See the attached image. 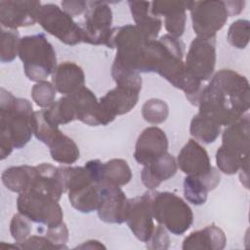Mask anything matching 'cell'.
<instances>
[{
	"label": "cell",
	"mask_w": 250,
	"mask_h": 250,
	"mask_svg": "<svg viewBox=\"0 0 250 250\" xmlns=\"http://www.w3.org/2000/svg\"><path fill=\"white\" fill-rule=\"evenodd\" d=\"M198 112L221 126H229L247 113L250 107L248 79L232 70L220 69L200 91Z\"/></svg>",
	"instance_id": "cell-1"
},
{
	"label": "cell",
	"mask_w": 250,
	"mask_h": 250,
	"mask_svg": "<svg viewBox=\"0 0 250 250\" xmlns=\"http://www.w3.org/2000/svg\"><path fill=\"white\" fill-rule=\"evenodd\" d=\"M185 44L180 38L164 34L148 41L140 64L139 72H156L175 88L184 91L192 105L197 106L202 82L191 77L186 70Z\"/></svg>",
	"instance_id": "cell-2"
},
{
	"label": "cell",
	"mask_w": 250,
	"mask_h": 250,
	"mask_svg": "<svg viewBox=\"0 0 250 250\" xmlns=\"http://www.w3.org/2000/svg\"><path fill=\"white\" fill-rule=\"evenodd\" d=\"M32 104L17 98L5 88L0 89V159L23 147L33 135Z\"/></svg>",
	"instance_id": "cell-3"
},
{
	"label": "cell",
	"mask_w": 250,
	"mask_h": 250,
	"mask_svg": "<svg viewBox=\"0 0 250 250\" xmlns=\"http://www.w3.org/2000/svg\"><path fill=\"white\" fill-rule=\"evenodd\" d=\"M25 76L33 82L45 80L57 67V55L53 45L44 33L26 35L21 38L19 45Z\"/></svg>",
	"instance_id": "cell-4"
},
{
	"label": "cell",
	"mask_w": 250,
	"mask_h": 250,
	"mask_svg": "<svg viewBox=\"0 0 250 250\" xmlns=\"http://www.w3.org/2000/svg\"><path fill=\"white\" fill-rule=\"evenodd\" d=\"M153 219L175 235L184 234L193 222L189 205L170 191L150 190Z\"/></svg>",
	"instance_id": "cell-5"
},
{
	"label": "cell",
	"mask_w": 250,
	"mask_h": 250,
	"mask_svg": "<svg viewBox=\"0 0 250 250\" xmlns=\"http://www.w3.org/2000/svg\"><path fill=\"white\" fill-rule=\"evenodd\" d=\"M147 42L136 25L125 24L111 29L106 47L116 49L113 62L139 72Z\"/></svg>",
	"instance_id": "cell-6"
},
{
	"label": "cell",
	"mask_w": 250,
	"mask_h": 250,
	"mask_svg": "<svg viewBox=\"0 0 250 250\" xmlns=\"http://www.w3.org/2000/svg\"><path fill=\"white\" fill-rule=\"evenodd\" d=\"M19 213L30 222L53 228L63 222V213L59 201L52 195L38 189H27L17 198Z\"/></svg>",
	"instance_id": "cell-7"
},
{
	"label": "cell",
	"mask_w": 250,
	"mask_h": 250,
	"mask_svg": "<svg viewBox=\"0 0 250 250\" xmlns=\"http://www.w3.org/2000/svg\"><path fill=\"white\" fill-rule=\"evenodd\" d=\"M37 22L49 34L66 45L83 42V32L79 23L56 4H43L38 12Z\"/></svg>",
	"instance_id": "cell-8"
},
{
	"label": "cell",
	"mask_w": 250,
	"mask_h": 250,
	"mask_svg": "<svg viewBox=\"0 0 250 250\" xmlns=\"http://www.w3.org/2000/svg\"><path fill=\"white\" fill-rule=\"evenodd\" d=\"M189 12L192 28L201 38L216 37L229 17L226 1H192Z\"/></svg>",
	"instance_id": "cell-9"
},
{
	"label": "cell",
	"mask_w": 250,
	"mask_h": 250,
	"mask_svg": "<svg viewBox=\"0 0 250 250\" xmlns=\"http://www.w3.org/2000/svg\"><path fill=\"white\" fill-rule=\"evenodd\" d=\"M112 23V11L104 1H87L84 21L80 26L83 42L92 45H107Z\"/></svg>",
	"instance_id": "cell-10"
},
{
	"label": "cell",
	"mask_w": 250,
	"mask_h": 250,
	"mask_svg": "<svg viewBox=\"0 0 250 250\" xmlns=\"http://www.w3.org/2000/svg\"><path fill=\"white\" fill-rule=\"evenodd\" d=\"M216 37H195L188 48L185 59L187 72L194 79L208 81L214 74L216 65Z\"/></svg>",
	"instance_id": "cell-11"
},
{
	"label": "cell",
	"mask_w": 250,
	"mask_h": 250,
	"mask_svg": "<svg viewBox=\"0 0 250 250\" xmlns=\"http://www.w3.org/2000/svg\"><path fill=\"white\" fill-rule=\"evenodd\" d=\"M249 114L246 113L235 122L226 126L222 133V145L218 148L240 164L241 168L249 166Z\"/></svg>",
	"instance_id": "cell-12"
},
{
	"label": "cell",
	"mask_w": 250,
	"mask_h": 250,
	"mask_svg": "<svg viewBox=\"0 0 250 250\" xmlns=\"http://www.w3.org/2000/svg\"><path fill=\"white\" fill-rule=\"evenodd\" d=\"M126 223L137 239L145 243L150 239L155 229L151 211L150 190L143 195L128 199Z\"/></svg>",
	"instance_id": "cell-13"
},
{
	"label": "cell",
	"mask_w": 250,
	"mask_h": 250,
	"mask_svg": "<svg viewBox=\"0 0 250 250\" xmlns=\"http://www.w3.org/2000/svg\"><path fill=\"white\" fill-rule=\"evenodd\" d=\"M42 4L40 1H0V23L8 29L26 27L37 22L38 12Z\"/></svg>",
	"instance_id": "cell-14"
},
{
	"label": "cell",
	"mask_w": 250,
	"mask_h": 250,
	"mask_svg": "<svg viewBox=\"0 0 250 250\" xmlns=\"http://www.w3.org/2000/svg\"><path fill=\"white\" fill-rule=\"evenodd\" d=\"M99 192L100 198L97 213L100 220L108 224L126 222L128 198L120 187L101 183Z\"/></svg>",
	"instance_id": "cell-15"
},
{
	"label": "cell",
	"mask_w": 250,
	"mask_h": 250,
	"mask_svg": "<svg viewBox=\"0 0 250 250\" xmlns=\"http://www.w3.org/2000/svg\"><path fill=\"white\" fill-rule=\"evenodd\" d=\"M166 152H168V139L165 132L157 126H149L139 135L134 157L139 164L146 166Z\"/></svg>",
	"instance_id": "cell-16"
},
{
	"label": "cell",
	"mask_w": 250,
	"mask_h": 250,
	"mask_svg": "<svg viewBox=\"0 0 250 250\" xmlns=\"http://www.w3.org/2000/svg\"><path fill=\"white\" fill-rule=\"evenodd\" d=\"M69 96L74 105L76 120L89 126H105L112 122L103 111L96 95L86 86Z\"/></svg>",
	"instance_id": "cell-17"
},
{
	"label": "cell",
	"mask_w": 250,
	"mask_h": 250,
	"mask_svg": "<svg viewBox=\"0 0 250 250\" xmlns=\"http://www.w3.org/2000/svg\"><path fill=\"white\" fill-rule=\"evenodd\" d=\"M192 1H153L150 3V13L155 17L164 16L165 28L168 34L180 38L186 28L187 10Z\"/></svg>",
	"instance_id": "cell-18"
},
{
	"label": "cell",
	"mask_w": 250,
	"mask_h": 250,
	"mask_svg": "<svg viewBox=\"0 0 250 250\" xmlns=\"http://www.w3.org/2000/svg\"><path fill=\"white\" fill-rule=\"evenodd\" d=\"M176 160L181 171L189 176L204 177L213 169L207 150L194 139L187 142Z\"/></svg>",
	"instance_id": "cell-19"
},
{
	"label": "cell",
	"mask_w": 250,
	"mask_h": 250,
	"mask_svg": "<svg viewBox=\"0 0 250 250\" xmlns=\"http://www.w3.org/2000/svg\"><path fill=\"white\" fill-rule=\"evenodd\" d=\"M140 92L136 89L116 85L99 100L100 105L104 114L113 121L116 116L126 114L136 106Z\"/></svg>",
	"instance_id": "cell-20"
},
{
	"label": "cell",
	"mask_w": 250,
	"mask_h": 250,
	"mask_svg": "<svg viewBox=\"0 0 250 250\" xmlns=\"http://www.w3.org/2000/svg\"><path fill=\"white\" fill-rule=\"evenodd\" d=\"M52 83L57 92L67 96L85 86V74L81 66L73 62H63L57 65L52 74Z\"/></svg>",
	"instance_id": "cell-21"
},
{
	"label": "cell",
	"mask_w": 250,
	"mask_h": 250,
	"mask_svg": "<svg viewBox=\"0 0 250 250\" xmlns=\"http://www.w3.org/2000/svg\"><path fill=\"white\" fill-rule=\"evenodd\" d=\"M178 170L176 158L166 152L162 156L155 159L153 162L144 166L141 179L146 188L153 190L164 181L172 178Z\"/></svg>",
	"instance_id": "cell-22"
},
{
	"label": "cell",
	"mask_w": 250,
	"mask_h": 250,
	"mask_svg": "<svg viewBox=\"0 0 250 250\" xmlns=\"http://www.w3.org/2000/svg\"><path fill=\"white\" fill-rule=\"evenodd\" d=\"M227 244L224 230L216 225L190 232L183 241V250H222Z\"/></svg>",
	"instance_id": "cell-23"
},
{
	"label": "cell",
	"mask_w": 250,
	"mask_h": 250,
	"mask_svg": "<svg viewBox=\"0 0 250 250\" xmlns=\"http://www.w3.org/2000/svg\"><path fill=\"white\" fill-rule=\"evenodd\" d=\"M132 18L135 25L148 40H155L162 26L160 18L150 13V2L146 1H128Z\"/></svg>",
	"instance_id": "cell-24"
},
{
	"label": "cell",
	"mask_w": 250,
	"mask_h": 250,
	"mask_svg": "<svg viewBox=\"0 0 250 250\" xmlns=\"http://www.w3.org/2000/svg\"><path fill=\"white\" fill-rule=\"evenodd\" d=\"M50 150L53 160L61 164H73L80 157V151L76 143L57 129L45 144Z\"/></svg>",
	"instance_id": "cell-25"
},
{
	"label": "cell",
	"mask_w": 250,
	"mask_h": 250,
	"mask_svg": "<svg viewBox=\"0 0 250 250\" xmlns=\"http://www.w3.org/2000/svg\"><path fill=\"white\" fill-rule=\"evenodd\" d=\"M36 174V167L29 165L12 166L5 169L1 175L3 185L11 191L21 193L27 190Z\"/></svg>",
	"instance_id": "cell-26"
},
{
	"label": "cell",
	"mask_w": 250,
	"mask_h": 250,
	"mask_svg": "<svg viewBox=\"0 0 250 250\" xmlns=\"http://www.w3.org/2000/svg\"><path fill=\"white\" fill-rule=\"evenodd\" d=\"M189 133L195 141L208 145L214 143L221 134V125L198 112L190 121Z\"/></svg>",
	"instance_id": "cell-27"
},
{
	"label": "cell",
	"mask_w": 250,
	"mask_h": 250,
	"mask_svg": "<svg viewBox=\"0 0 250 250\" xmlns=\"http://www.w3.org/2000/svg\"><path fill=\"white\" fill-rule=\"evenodd\" d=\"M132 176L131 168L124 159L113 158L102 165V183L123 187L132 180Z\"/></svg>",
	"instance_id": "cell-28"
},
{
	"label": "cell",
	"mask_w": 250,
	"mask_h": 250,
	"mask_svg": "<svg viewBox=\"0 0 250 250\" xmlns=\"http://www.w3.org/2000/svg\"><path fill=\"white\" fill-rule=\"evenodd\" d=\"M100 184H92L77 190L69 191L68 200L72 207L81 213L97 211L100 198Z\"/></svg>",
	"instance_id": "cell-29"
},
{
	"label": "cell",
	"mask_w": 250,
	"mask_h": 250,
	"mask_svg": "<svg viewBox=\"0 0 250 250\" xmlns=\"http://www.w3.org/2000/svg\"><path fill=\"white\" fill-rule=\"evenodd\" d=\"M43 110L47 120L56 127L76 120L74 105L69 95L60 98L50 107L43 108Z\"/></svg>",
	"instance_id": "cell-30"
},
{
	"label": "cell",
	"mask_w": 250,
	"mask_h": 250,
	"mask_svg": "<svg viewBox=\"0 0 250 250\" xmlns=\"http://www.w3.org/2000/svg\"><path fill=\"white\" fill-rule=\"evenodd\" d=\"M209 191L208 187L201 178L186 176L184 180V195L189 203L196 206L203 205L207 200Z\"/></svg>",
	"instance_id": "cell-31"
},
{
	"label": "cell",
	"mask_w": 250,
	"mask_h": 250,
	"mask_svg": "<svg viewBox=\"0 0 250 250\" xmlns=\"http://www.w3.org/2000/svg\"><path fill=\"white\" fill-rule=\"evenodd\" d=\"M20 33L16 29H8L1 27V62H11L19 56Z\"/></svg>",
	"instance_id": "cell-32"
},
{
	"label": "cell",
	"mask_w": 250,
	"mask_h": 250,
	"mask_svg": "<svg viewBox=\"0 0 250 250\" xmlns=\"http://www.w3.org/2000/svg\"><path fill=\"white\" fill-rule=\"evenodd\" d=\"M169 115V106L165 101L152 98L145 102L142 106L143 118L150 124L163 123Z\"/></svg>",
	"instance_id": "cell-33"
},
{
	"label": "cell",
	"mask_w": 250,
	"mask_h": 250,
	"mask_svg": "<svg viewBox=\"0 0 250 250\" xmlns=\"http://www.w3.org/2000/svg\"><path fill=\"white\" fill-rule=\"evenodd\" d=\"M249 31L250 22L248 20H236L229 25L227 39L229 43L234 48L244 49L249 43Z\"/></svg>",
	"instance_id": "cell-34"
},
{
	"label": "cell",
	"mask_w": 250,
	"mask_h": 250,
	"mask_svg": "<svg viewBox=\"0 0 250 250\" xmlns=\"http://www.w3.org/2000/svg\"><path fill=\"white\" fill-rule=\"evenodd\" d=\"M57 90L54 87L53 83L43 80L36 82L31 89V98L35 104L42 107H50L56 101Z\"/></svg>",
	"instance_id": "cell-35"
},
{
	"label": "cell",
	"mask_w": 250,
	"mask_h": 250,
	"mask_svg": "<svg viewBox=\"0 0 250 250\" xmlns=\"http://www.w3.org/2000/svg\"><path fill=\"white\" fill-rule=\"evenodd\" d=\"M31 232L30 221L21 213L15 214L10 223V233L17 243L23 242Z\"/></svg>",
	"instance_id": "cell-36"
},
{
	"label": "cell",
	"mask_w": 250,
	"mask_h": 250,
	"mask_svg": "<svg viewBox=\"0 0 250 250\" xmlns=\"http://www.w3.org/2000/svg\"><path fill=\"white\" fill-rule=\"evenodd\" d=\"M46 236L54 242L59 248L61 249H67L66 242L68 241L69 237V231L64 224L62 222L61 225L53 227V228H47L46 230Z\"/></svg>",
	"instance_id": "cell-37"
},
{
	"label": "cell",
	"mask_w": 250,
	"mask_h": 250,
	"mask_svg": "<svg viewBox=\"0 0 250 250\" xmlns=\"http://www.w3.org/2000/svg\"><path fill=\"white\" fill-rule=\"evenodd\" d=\"M17 243V242H16ZM19 249H58L60 248L52 242L46 235H31L23 242L17 243Z\"/></svg>",
	"instance_id": "cell-38"
},
{
	"label": "cell",
	"mask_w": 250,
	"mask_h": 250,
	"mask_svg": "<svg viewBox=\"0 0 250 250\" xmlns=\"http://www.w3.org/2000/svg\"><path fill=\"white\" fill-rule=\"evenodd\" d=\"M170 244V237L167 233V229L161 226L158 225L155 227L154 231L150 237V239L146 242V248L148 249H168Z\"/></svg>",
	"instance_id": "cell-39"
},
{
	"label": "cell",
	"mask_w": 250,
	"mask_h": 250,
	"mask_svg": "<svg viewBox=\"0 0 250 250\" xmlns=\"http://www.w3.org/2000/svg\"><path fill=\"white\" fill-rule=\"evenodd\" d=\"M62 9L67 13L69 16L77 17L81 14H84L87 9V1L81 0H68V1H62Z\"/></svg>",
	"instance_id": "cell-40"
},
{
	"label": "cell",
	"mask_w": 250,
	"mask_h": 250,
	"mask_svg": "<svg viewBox=\"0 0 250 250\" xmlns=\"http://www.w3.org/2000/svg\"><path fill=\"white\" fill-rule=\"evenodd\" d=\"M226 5L229 11V17L239 15L243 9L245 2L244 1H226Z\"/></svg>",
	"instance_id": "cell-41"
},
{
	"label": "cell",
	"mask_w": 250,
	"mask_h": 250,
	"mask_svg": "<svg viewBox=\"0 0 250 250\" xmlns=\"http://www.w3.org/2000/svg\"><path fill=\"white\" fill-rule=\"evenodd\" d=\"M75 248H105V246H104L100 241L98 240H88L85 241L84 243H82L81 245L76 246Z\"/></svg>",
	"instance_id": "cell-42"
},
{
	"label": "cell",
	"mask_w": 250,
	"mask_h": 250,
	"mask_svg": "<svg viewBox=\"0 0 250 250\" xmlns=\"http://www.w3.org/2000/svg\"><path fill=\"white\" fill-rule=\"evenodd\" d=\"M238 172L239 173V179L241 184L244 185L245 188H248V166L241 168Z\"/></svg>",
	"instance_id": "cell-43"
}]
</instances>
